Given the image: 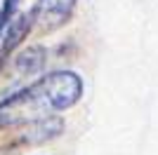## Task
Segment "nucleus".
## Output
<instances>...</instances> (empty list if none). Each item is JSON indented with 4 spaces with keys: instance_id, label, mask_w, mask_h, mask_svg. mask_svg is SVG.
<instances>
[{
    "instance_id": "nucleus-2",
    "label": "nucleus",
    "mask_w": 158,
    "mask_h": 155,
    "mask_svg": "<svg viewBox=\"0 0 158 155\" xmlns=\"http://www.w3.org/2000/svg\"><path fill=\"white\" fill-rule=\"evenodd\" d=\"M73 10L76 0H38L33 7L31 21H35V26L43 31H57L71 19Z\"/></svg>"
},
{
    "instance_id": "nucleus-4",
    "label": "nucleus",
    "mask_w": 158,
    "mask_h": 155,
    "mask_svg": "<svg viewBox=\"0 0 158 155\" xmlns=\"http://www.w3.org/2000/svg\"><path fill=\"white\" fill-rule=\"evenodd\" d=\"M45 64V50L43 47H28L19 54V57L14 59V66H17V71L21 75H33V73H38Z\"/></svg>"
},
{
    "instance_id": "nucleus-1",
    "label": "nucleus",
    "mask_w": 158,
    "mask_h": 155,
    "mask_svg": "<svg viewBox=\"0 0 158 155\" xmlns=\"http://www.w3.org/2000/svg\"><path fill=\"white\" fill-rule=\"evenodd\" d=\"M80 94H83V82L76 73L54 71L0 103V125L43 120L52 115L54 110L71 108L80 99Z\"/></svg>"
},
{
    "instance_id": "nucleus-3",
    "label": "nucleus",
    "mask_w": 158,
    "mask_h": 155,
    "mask_svg": "<svg viewBox=\"0 0 158 155\" xmlns=\"http://www.w3.org/2000/svg\"><path fill=\"white\" fill-rule=\"evenodd\" d=\"M5 26H7L5 52H10V50H14V47L19 45L21 40H24V35L28 33V28H31V17H28V14H14Z\"/></svg>"
},
{
    "instance_id": "nucleus-5",
    "label": "nucleus",
    "mask_w": 158,
    "mask_h": 155,
    "mask_svg": "<svg viewBox=\"0 0 158 155\" xmlns=\"http://www.w3.org/2000/svg\"><path fill=\"white\" fill-rule=\"evenodd\" d=\"M21 0H5V5H2V10H0V14H2V21H10L14 17V12H17V7H19Z\"/></svg>"
}]
</instances>
